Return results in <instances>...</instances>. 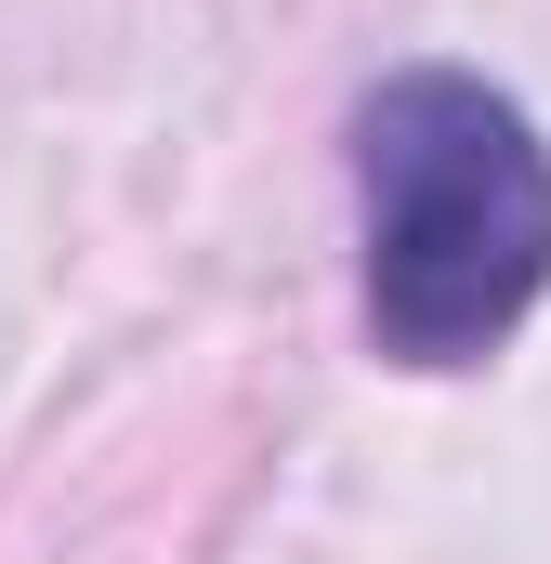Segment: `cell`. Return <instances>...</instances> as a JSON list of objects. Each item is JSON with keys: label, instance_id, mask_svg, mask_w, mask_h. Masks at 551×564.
<instances>
[{"label": "cell", "instance_id": "6da1fadb", "mask_svg": "<svg viewBox=\"0 0 551 564\" xmlns=\"http://www.w3.org/2000/svg\"><path fill=\"white\" fill-rule=\"evenodd\" d=\"M355 289L395 368H486L551 289V144L473 66H395L355 106Z\"/></svg>", "mask_w": 551, "mask_h": 564}]
</instances>
